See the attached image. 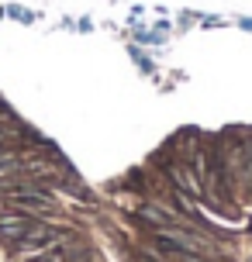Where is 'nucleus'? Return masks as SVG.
Returning <instances> with one entry per match:
<instances>
[{
  "mask_svg": "<svg viewBox=\"0 0 252 262\" xmlns=\"http://www.w3.org/2000/svg\"><path fill=\"white\" fill-rule=\"evenodd\" d=\"M35 214H28V210H17V214H0V238H7V242H14V238H21L28 231V228H35Z\"/></svg>",
  "mask_w": 252,
  "mask_h": 262,
  "instance_id": "obj_3",
  "label": "nucleus"
},
{
  "mask_svg": "<svg viewBox=\"0 0 252 262\" xmlns=\"http://www.w3.org/2000/svg\"><path fill=\"white\" fill-rule=\"evenodd\" d=\"M156 245L162 252H173V255H197V252H207V242H200L194 231H183V228H156L152 231Z\"/></svg>",
  "mask_w": 252,
  "mask_h": 262,
  "instance_id": "obj_2",
  "label": "nucleus"
},
{
  "mask_svg": "<svg viewBox=\"0 0 252 262\" xmlns=\"http://www.w3.org/2000/svg\"><path fill=\"white\" fill-rule=\"evenodd\" d=\"M200 169H190V166H173V183L180 186V190H186V193H200Z\"/></svg>",
  "mask_w": 252,
  "mask_h": 262,
  "instance_id": "obj_4",
  "label": "nucleus"
},
{
  "mask_svg": "<svg viewBox=\"0 0 252 262\" xmlns=\"http://www.w3.org/2000/svg\"><path fill=\"white\" fill-rule=\"evenodd\" d=\"M138 221H142V224H152V228H166V224H170L173 217H170V210L145 204V207H138Z\"/></svg>",
  "mask_w": 252,
  "mask_h": 262,
  "instance_id": "obj_6",
  "label": "nucleus"
},
{
  "mask_svg": "<svg viewBox=\"0 0 252 262\" xmlns=\"http://www.w3.org/2000/svg\"><path fill=\"white\" fill-rule=\"evenodd\" d=\"M25 166H28V159L21 156V152H14V148H0V180L17 176Z\"/></svg>",
  "mask_w": 252,
  "mask_h": 262,
  "instance_id": "obj_5",
  "label": "nucleus"
},
{
  "mask_svg": "<svg viewBox=\"0 0 252 262\" xmlns=\"http://www.w3.org/2000/svg\"><path fill=\"white\" fill-rule=\"evenodd\" d=\"M69 242V231H55L49 224H35V228H28L21 238H14L11 249L17 255H45L49 249H59V245H66Z\"/></svg>",
  "mask_w": 252,
  "mask_h": 262,
  "instance_id": "obj_1",
  "label": "nucleus"
}]
</instances>
